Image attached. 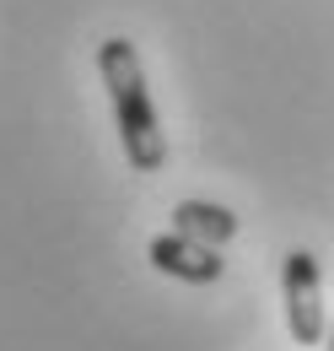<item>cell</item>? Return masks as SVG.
<instances>
[{"instance_id":"obj_1","label":"cell","mask_w":334,"mask_h":351,"mask_svg":"<svg viewBox=\"0 0 334 351\" xmlns=\"http://www.w3.org/2000/svg\"><path fill=\"white\" fill-rule=\"evenodd\" d=\"M97 71H103V87H108V103H114V119H119V141H125L129 168L135 173H157L167 162V135H162L157 108H151L135 44L129 38H108L97 49Z\"/></svg>"},{"instance_id":"obj_2","label":"cell","mask_w":334,"mask_h":351,"mask_svg":"<svg viewBox=\"0 0 334 351\" xmlns=\"http://www.w3.org/2000/svg\"><path fill=\"white\" fill-rule=\"evenodd\" d=\"M281 292H286L292 341L296 346H318V341H324V287H318V260H313L307 249H292V254H286Z\"/></svg>"},{"instance_id":"obj_3","label":"cell","mask_w":334,"mask_h":351,"mask_svg":"<svg viewBox=\"0 0 334 351\" xmlns=\"http://www.w3.org/2000/svg\"><path fill=\"white\" fill-rule=\"evenodd\" d=\"M151 265L172 276V281H189V287H210V281H221V249H210V243H194V238H183V232H162V238H151Z\"/></svg>"},{"instance_id":"obj_4","label":"cell","mask_w":334,"mask_h":351,"mask_svg":"<svg viewBox=\"0 0 334 351\" xmlns=\"http://www.w3.org/2000/svg\"><path fill=\"white\" fill-rule=\"evenodd\" d=\"M172 232L221 249L227 238H237V217H232L227 206H210V200H178V206H172Z\"/></svg>"},{"instance_id":"obj_5","label":"cell","mask_w":334,"mask_h":351,"mask_svg":"<svg viewBox=\"0 0 334 351\" xmlns=\"http://www.w3.org/2000/svg\"><path fill=\"white\" fill-rule=\"evenodd\" d=\"M324 351H334V324H329V341H324Z\"/></svg>"}]
</instances>
